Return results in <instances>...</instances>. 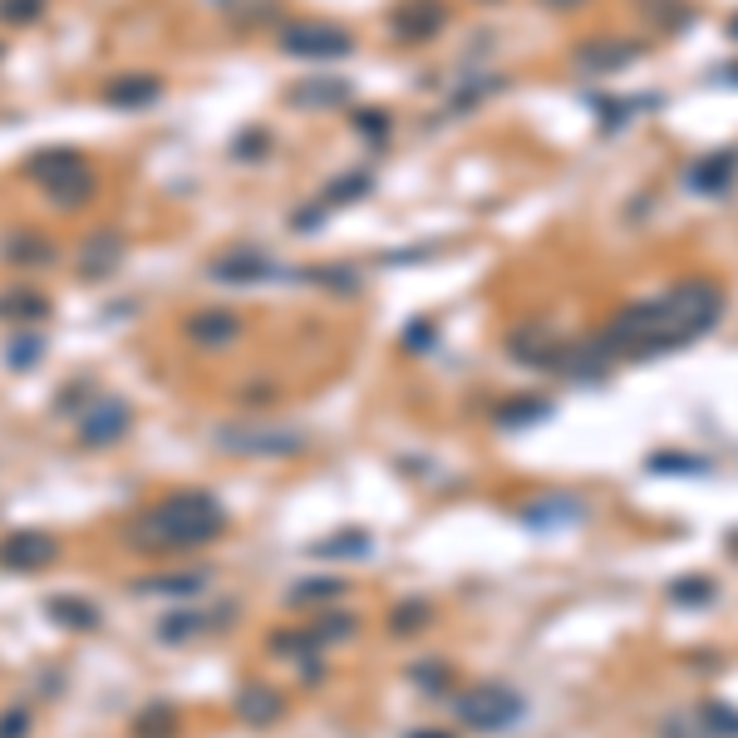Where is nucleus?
<instances>
[{"label":"nucleus","mask_w":738,"mask_h":738,"mask_svg":"<svg viewBox=\"0 0 738 738\" xmlns=\"http://www.w3.org/2000/svg\"><path fill=\"white\" fill-rule=\"evenodd\" d=\"M699 728L709 738H738V709L724 704V699H704L699 704Z\"/></svg>","instance_id":"obj_5"},{"label":"nucleus","mask_w":738,"mask_h":738,"mask_svg":"<svg viewBox=\"0 0 738 738\" xmlns=\"http://www.w3.org/2000/svg\"><path fill=\"white\" fill-rule=\"evenodd\" d=\"M546 5H581V0H546Z\"/></svg>","instance_id":"obj_11"},{"label":"nucleus","mask_w":738,"mask_h":738,"mask_svg":"<svg viewBox=\"0 0 738 738\" xmlns=\"http://www.w3.org/2000/svg\"><path fill=\"white\" fill-rule=\"evenodd\" d=\"M660 738H709L699 724H685V718H665L660 724Z\"/></svg>","instance_id":"obj_10"},{"label":"nucleus","mask_w":738,"mask_h":738,"mask_svg":"<svg viewBox=\"0 0 738 738\" xmlns=\"http://www.w3.org/2000/svg\"><path fill=\"white\" fill-rule=\"evenodd\" d=\"M718 316H724V291L714 281H679L665 296L620 310L601 330V349L605 355H630V359L669 355V349L694 345L704 330H714Z\"/></svg>","instance_id":"obj_1"},{"label":"nucleus","mask_w":738,"mask_h":738,"mask_svg":"<svg viewBox=\"0 0 738 738\" xmlns=\"http://www.w3.org/2000/svg\"><path fill=\"white\" fill-rule=\"evenodd\" d=\"M728 35H734V40H738V21H734V25H728Z\"/></svg>","instance_id":"obj_13"},{"label":"nucleus","mask_w":738,"mask_h":738,"mask_svg":"<svg viewBox=\"0 0 738 738\" xmlns=\"http://www.w3.org/2000/svg\"><path fill=\"white\" fill-rule=\"evenodd\" d=\"M728 552H734V556H738V532H734V537H728Z\"/></svg>","instance_id":"obj_12"},{"label":"nucleus","mask_w":738,"mask_h":738,"mask_svg":"<svg viewBox=\"0 0 738 738\" xmlns=\"http://www.w3.org/2000/svg\"><path fill=\"white\" fill-rule=\"evenodd\" d=\"M439 25H443V11L423 0V5H409V11H404L399 30H404V35H429V30H439Z\"/></svg>","instance_id":"obj_7"},{"label":"nucleus","mask_w":738,"mask_h":738,"mask_svg":"<svg viewBox=\"0 0 738 738\" xmlns=\"http://www.w3.org/2000/svg\"><path fill=\"white\" fill-rule=\"evenodd\" d=\"M640 54L645 50H640L636 40H595L581 50V60L591 64V70H626V64H636Z\"/></svg>","instance_id":"obj_4"},{"label":"nucleus","mask_w":738,"mask_h":738,"mask_svg":"<svg viewBox=\"0 0 738 738\" xmlns=\"http://www.w3.org/2000/svg\"><path fill=\"white\" fill-rule=\"evenodd\" d=\"M517 714H522V699L503 685H482L463 699V718H468L472 728H507Z\"/></svg>","instance_id":"obj_2"},{"label":"nucleus","mask_w":738,"mask_h":738,"mask_svg":"<svg viewBox=\"0 0 738 738\" xmlns=\"http://www.w3.org/2000/svg\"><path fill=\"white\" fill-rule=\"evenodd\" d=\"M640 5H645V11H660L655 15L660 25H675V30H685V25H689V5H685V0H640Z\"/></svg>","instance_id":"obj_8"},{"label":"nucleus","mask_w":738,"mask_h":738,"mask_svg":"<svg viewBox=\"0 0 738 738\" xmlns=\"http://www.w3.org/2000/svg\"><path fill=\"white\" fill-rule=\"evenodd\" d=\"M650 472H709V463L679 458V453H655V458H650Z\"/></svg>","instance_id":"obj_9"},{"label":"nucleus","mask_w":738,"mask_h":738,"mask_svg":"<svg viewBox=\"0 0 738 738\" xmlns=\"http://www.w3.org/2000/svg\"><path fill=\"white\" fill-rule=\"evenodd\" d=\"M734 177H738V148H718V153L699 158V163L689 168V187H694V193H709V197L728 193Z\"/></svg>","instance_id":"obj_3"},{"label":"nucleus","mask_w":738,"mask_h":738,"mask_svg":"<svg viewBox=\"0 0 738 738\" xmlns=\"http://www.w3.org/2000/svg\"><path fill=\"white\" fill-rule=\"evenodd\" d=\"M718 595V586L709 581V576H685V581L669 586V601L675 605H689V611H699V605H709Z\"/></svg>","instance_id":"obj_6"}]
</instances>
